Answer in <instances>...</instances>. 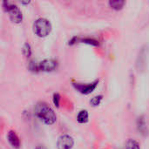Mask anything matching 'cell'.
Instances as JSON below:
<instances>
[{"mask_svg":"<svg viewBox=\"0 0 149 149\" xmlns=\"http://www.w3.org/2000/svg\"><path fill=\"white\" fill-rule=\"evenodd\" d=\"M36 115L47 125H52L56 120V114L50 106L45 102H38L35 107Z\"/></svg>","mask_w":149,"mask_h":149,"instance_id":"cell-1","label":"cell"},{"mask_svg":"<svg viewBox=\"0 0 149 149\" xmlns=\"http://www.w3.org/2000/svg\"><path fill=\"white\" fill-rule=\"evenodd\" d=\"M3 7L6 11L9 12L10 18L13 23L18 24L22 21V19H23L22 12L16 4H13L12 3L8 2V1H3Z\"/></svg>","mask_w":149,"mask_h":149,"instance_id":"cell-2","label":"cell"},{"mask_svg":"<svg viewBox=\"0 0 149 149\" xmlns=\"http://www.w3.org/2000/svg\"><path fill=\"white\" fill-rule=\"evenodd\" d=\"M52 29V25L50 22L45 18H38L35 21L33 25V30L36 35L38 37H45L47 36Z\"/></svg>","mask_w":149,"mask_h":149,"instance_id":"cell-3","label":"cell"},{"mask_svg":"<svg viewBox=\"0 0 149 149\" xmlns=\"http://www.w3.org/2000/svg\"><path fill=\"white\" fill-rule=\"evenodd\" d=\"M99 83V80H95L93 83H89V84H80V83H73V86L81 93L84 94H89L91 93L97 86Z\"/></svg>","mask_w":149,"mask_h":149,"instance_id":"cell-4","label":"cell"},{"mask_svg":"<svg viewBox=\"0 0 149 149\" xmlns=\"http://www.w3.org/2000/svg\"><path fill=\"white\" fill-rule=\"evenodd\" d=\"M73 139L69 135H62L58 138L57 141L58 149H72L73 147Z\"/></svg>","mask_w":149,"mask_h":149,"instance_id":"cell-5","label":"cell"},{"mask_svg":"<svg viewBox=\"0 0 149 149\" xmlns=\"http://www.w3.org/2000/svg\"><path fill=\"white\" fill-rule=\"evenodd\" d=\"M57 68V62L53 59H45L40 62L38 69L44 72H51Z\"/></svg>","mask_w":149,"mask_h":149,"instance_id":"cell-6","label":"cell"},{"mask_svg":"<svg viewBox=\"0 0 149 149\" xmlns=\"http://www.w3.org/2000/svg\"><path fill=\"white\" fill-rule=\"evenodd\" d=\"M7 138H8V141L9 143L11 145L12 148L17 149L20 147V141L18 136L17 135V134L14 131H9L8 134H7Z\"/></svg>","mask_w":149,"mask_h":149,"instance_id":"cell-7","label":"cell"},{"mask_svg":"<svg viewBox=\"0 0 149 149\" xmlns=\"http://www.w3.org/2000/svg\"><path fill=\"white\" fill-rule=\"evenodd\" d=\"M137 127L138 130L142 134H148V127H147V122L145 120L144 116H140L137 120Z\"/></svg>","mask_w":149,"mask_h":149,"instance_id":"cell-8","label":"cell"},{"mask_svg":"<svg viewBox=\"0 0 149 149\" xmlns=\"http://www.w3.org/2000/svg\"><path fill=\"white\" fill-rule=\"evenodd\" d=\"M125 149H141V147L135 140L128 139L125 144Z\"/></svg>","mask_w":149,"mask_h":149,"instance_id":"cell-9","label":"cell"},{"mask_svg":"<svg viewBox=\"0 0 149 149\" xmlns=\"http://www.w3.org/2000/svg\"><path fill=\"white\" fill-rule=\"evenodd\" d=\"M109 5L114 10H121L125 5V1L123 0H112L109 1Z\"/></svg>","mask_w":149,"mask_h":149,"instance_id":"cell-10","label":"cell"},{"mask_svg":"<svg viewBox=\"0 0 149 149\" xmlns=\"http://www.w3.org/2000/svg\"><path fill=\"white\" fill-rule=\"evenodd\" d=\"M77 120L79 123H86L88 121V113L86 110H82L79 113L77 116Z\"/></svg>","mask_w":149,"mask_h":149,"instance_id":"cell-11","label":"cell"},{"mask_svg":"<svg viewBox=\"0 0 149 149\" xmlns=\"http://www.w3.org/2000/svg\"><path fill=\"white\" fill-rule=\"evenodd\" d=\"M102 97H103L102 95H98V96L93 97V98L91 100V101H90L91 105L93 106V107H96V106L100 105V101H101V100H102Z\"/></svg>","mask_w":149,"mask_h":149,"instance_id":"cell-12","label":"cell"},{"mask_svg":"<svg viewBox=\"0 0 149 149\" xmlns=\"http://www.w3.org/2000/svg\"><path fill=\"white\" fill-rule=\"evenodd\" d=\"M81 42L83 43H86V44H89V45H99V43L97 40L93 39V38H83V39H80Z\"/></svg>","mask_w":149,"mask_h":149,"instance_id":"cell-13","label":"cell"},{"mask_svg":"<svg viewBox=\"0 0 149 149\" xmlns=\"http://www.w3.org/2000/svg\"><path fill=\"white\" fill-rule=\"evenodd\" d=\"M23 53L26 56V57H29L31 53V46L28 43H25L24 47H23Z\"/></svg>","mask_w":149,"mask_h":149,"instance_id":"cell-14","label":"cell"},{"mask_svg":"<svg viewBox=\"0 0 149 149\" xmlns=\"http://www.w3.org/2000/svg\"><path fill=\"white\" fill-rule=\"evenodd\" d=\"M59 100H60V96L58 93H54L53 94V103L56 107L59 106Z\"/></svg>","mask_w":149,"mask_h":149,"instance_id":"cell-15","label":"cell"},{"mask_svg":"<svg viewBox=\"0 0 149 149\" xmlns=\"http://www.w3.org/2000/svg\"><path fill=\"white\" fill-rule=\"evenodd\" d=\"M35 149H46V148H45L44 146H38V147H37Z\"/></svg>","mask_w":149,"mask_h":149,"instance_id":"cell-16","label":"cell"}]
</instances>
